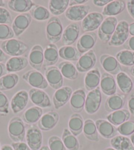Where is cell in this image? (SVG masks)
<instances>
[{"instance_id":"obj_1","label":"cell","mask_w":134,"mask_h":150,"mask_svg":"<svg viewBox=\"0 0 134 150\" xmlns=\"http://www.w3.org/2000/svg\"><path fill=\"white\" fill-rule=\"evenodd\" d=\"M63 24L57 17H52L48 20L45 27V34L47 39L51 44L59 42L62 38L63 33Z\"/></svg>"},{"instance_id":"obj_2","label":"cell","mask_w":134,"mask_h":150,"mask_svg":"<svg viewBox=\"0 0 134 150\" xmlns=\"http://www.w3.org/2000/svg\"><path fill=\"white\" fill-rule=\"evenodd\" d=\"M26 127L24 121L19 116L13 117L9 122L8 134L13 142H22L26 136Z\"/></svg>"},{"instance_id":"obj_3","label":"cell","mask_w":134,"mask_h":150,"mask_svg":"<svg viewBox=\"0 0 134 150\" xmlns=\"http://www.w3.org/2000/svg\"><path fill=\"white\" fill-rule=\"evenodd\" d=\"M1 50L7 55L13 57L20 56L28 50V46L22 40L11 38L3 41L1 45Z\"/></svg>"},{"instance_id":"obj_4","label":"cell","mask_w":134,"mask_h":150,"mask_svg":"<svg viewBox=\"0 0 134 150\" xmlns=\"http://www.w3.org/2000/svg\"><path fill=\"white\" fill-rule=\"evenodd\" d=\"M129 35V23L124 20L120 21L108 45L110 46H122L128 40Z\"/></svg>"},{"instance_id":"obj_5","label":"cell","mask_w":134,"mask_h":150,"mask_svg":"<svg viewBox=\"0 0 134 150\" xmlns=\"http://www.w3.org/2000/svg\"><path fill=\"white\" fill-rule=\"evenodd\" d=\"M118 25L117 18L115 17H108L105 19L103 22L98 30V35L102 42L108 43L114 34Z\"/></svg>"},{"instance_id":"obj_6","label":"cell","mask_w":134,"mask_h":150,"mask_svg":"<svg viewBox=\"0 0 134 150\" xmlns=\"http://www.w3.org/2000/svg\"><path fill=\"white\" fill-rule=\"evenodd\" d=\"M102 102V95L100 88L89 91L86 95L84 110L89 115H94L99 110Z\"/></svg>"},{"instance_id":"obj_7","label":"cell","mask_w":134,"mask_h":150,"mask_svg":"<svg viewBox=\"0 0 134 150\" xmlns=\"http://www.w3.org/2000/svg\"><path fill=\"white\" fill-rule=\"evenodd\" d=\"M26 141L32 150H39L42 146V130L36 125H31L26 131Z\"/></svg>"},{"instance_id":"obj_8","label":"cell","mask_w":134,"mask_h":150,"mask_svg":"<svg viewBox=\"0 0 134 150\" xmlns=\"http://www.w3.org/2000/svg\"><path fill=\"white\" fill-rule=\"evenodd\" d=\"M22 79L35 89H45L48 87V83L45 77L40 71L29 70L22 75Z\"/></svg>"},{"instance_id":"obj_9","label":"cell","mask_w":134,"mask_h":150,"mask_svg":"<svg viewBox=\"0 0 134 150\" xmlns=\"http://www.w3.org/2000/svg\"><path fill=\"white\" fill-rule=\"evenodd\" d=\"M104 19V16L100 13H90L82 20V27L83 31L84 33L94 32L99 28Z\"/></svg>"},{"instance_id":"obj_10","label":"cell","mask_w":134,"mask_h":150,"mask_svg":"<svg viewBox=\"0 0 134 150\" xmlns=\"http://www.w3.org/2000/svg\"><path fill=\"white\" fill-rule=\"evenodd\" d=\"M29 99L36 106L40 108H49L51 107L50 96L42 89L32 88L28 91Z\"/></svg>"},{"instance_id":"obj_11","label":"cell","mask_w":134,"mask_h":150,"mask_svg":"<svg viewBox=\"0 0 134 150\" xmlns=\"http://www.w3.org/2000/svg\"><path fill=\"white\" fill-rule=\"evenodd\" d=\"M97 62V56L94 50H89L81 56L77 62L76 68L80 73H85L91 70Z\"/></svg>"},{"instance_id":"obj_12","label":"cell","mask_w":134,"mask_h":150,"mask_svg":"<svg viewBox=\"0 0 134 150\" xmlns=\"http://www.w3.org/2000/svg\"><path fill=\"white\" fill-rule=\"evenodd\" d=\"M100 64L104 70L110 75H117L122 71L121 64L114 56L109 54H103L99 58Z\"/></svg>"},{"instance_id":"obj_13","label":"cell","mask_w":134,"mask_h":150,"mask_svg":"<svg viewBox=\"0 0 134 150\" xmlns=\"http://www.w3.org/2000/svg\"><path fill=\"white\" fill-rule=\"evenodd\" d=\"M45 77L48 85L53 89L57 90L63 87V76L57 67H48L45 72Z\"/></svg>"},{"instance_id":"obj_14","label":"cell","mask_w":134,"mask_h":150,"mask_svg":"<svg viewBox=\"0 0 134 150\" xmlns=\"http://www.w3.org/2000/svg\"><path fill=\"white\" fill-rule=\"evenodd\" d=\"M32 19L30 14L28 13L18 15L12 23V29L15 36L19 37L29 27Z\"/></svg>"},{"instance_id":"obj_15","label":"cell","mask_w":134,"mask_h":150,"mask_svg":"<svg viewBox=\"0 0 134 150\" xmlns=\"http://www.w3.org/2000/svg\"><path fill=\"white\" fill-rule=\"evenodd\" d=\"M44 61V50L42 46L34 45L31 49L29 56H28V62L30 66L35 70L40 71Z\"/></svg>"},{"instance_id":"obj_16","label":"cell","mask_w":134,"mask_h":150,"mask_svg":"<svg viewBox=\"0 0 134 150\" xmlns=\"http://www.w3.org/2000/svg\"><path fill=\"white\" fill-rule=\"evenodd\" d=\"M73 93V89L69 86L62 87L56 90L53 96V103L56 109L65 105L70 100Z\"/></svg>"},{"instance_id":"obj_17","label":"cell","mask_w":134,"mask_h":150,"mask_svg":"<svg viewBox=\"0 0 134 150\" xmlns=\"http://www.w3.org/2000/svg\"><path fill=\"white\" fill-rule=\"evenodd\" d=\"M90 7L88 5L83 4L68 7L65 11V17L73 21H82L89 14Z\"/></svg>"},{"instance_id":"obj_18","label":"cell","mask_w":134,"mask_h":150,"mask_svg":"<svg viewBox=\"0 0 134 150\" xmlns=\"http://www.w3.org/2000/svg\"><path fill=\"white\" fill-rule=\"evenodd\" d=\"M29 100L28 92L25 90H20L17 92L11 100V108L13 113L17 114L24 109Z\"/></svg>"},{"instance_id":"obj_19","label":"cell","mask_w":134,"mask_h":150,"mask_svg":"<svg viewBox=\"0 0 134 150\" xmlns=\"http://www.w3.org/2000/svg\"><path fill=\"white\" fill-rule=\"evenodd\" d=\"M97 40V36L95 33H85L78 39L76 48L80 54L86 53L95 45Z\"/></svg>"},{"instance_id":"obj_20","label":"cell","mask_w":134,"mask_h":150,"mask_svg":"<svg viewBox=\"0 0 134 150\" xmlns=\"http://www.w3.org/2000/svg\"><path fill=\"white\" fill-rule=\"evenodd\" d=\"M80 27L76 23H70L63 30L62 35V42L65 46H70L79 38Z\"/></svg>"},{"instance_id":"obj_21","label":"cell","mask_w":134,"mask_h":150,"mask_svg":"<svg viewBox=\"0 0 134 150\" xmlns=\"http://www.w3.org/2000/svg\"><path fill=\"white\" fill-rule=\"evenodd\" d=\"M59 120V114L55 111H49L38 121V126L41 130L50 131L55 127Z\"/></svg>"},{"instance_id":"obj_22","label":"cell","mask_w":134,"mask_h":150,"mask_svg":"<svg viewBox=\"0 0 134 150\" xmlns=\"http://www.w3.org/2000/svg\"><path fill=\"white\" fill-rule=\"evenodd\" d=\"M100 89L105 95L109 97L117 93V84L113 76L104 72L100 77Z\"/></svg>"},{"instance_id":"obj_23","label":"cell","mask_w":134,"mask_h":150,"mask_svg":"<svg viewBox=\"0 0 134 150\" xmlns=\"http://www.w3.org/2000/svg\"><path fill=\"white\" fill-rule=\"evenodd\" d=\"M95 125L100 136L106 139H112L117 136L118 133L117 128L108 120L99 119L95 121Z\"/></svg>"},{"instance_id":"obj_24","label":"cell","mask_w":134,"mask_h":150,"mask_svg":"<svg viewBox=\"0 0 134 150\" xmlns=\"http://www.w3.org/2000/svg\"><path fill=\"white\" fill-rule=\"evenodd\" d=\"M126 102V95L124 94L115 93L109 96L105 101V108L108 112L122 109Z\"/></svg>"},{"instance_id":"obj_25","label":"cell","mask_w":134,"mask_h":150,"mask_svg":"<svg viewBox=\"0 0 134 150\" xmlns=\"http://www.w3.org/2000/svg\"><path fill=\"white\" fill-rule=\"evenodd\" d=\"M86 94L83 89H78L73 93L70 99L71 109L76 113L82 112L84 108Z\"/></svg>"},{"instance_id":"obj_26","label":"cell","mask_w":134,"mask_h":150,"mask_svg":"<svg viewBox=\"0 0 134 150\" xmlns=\"http://www.w3.org/2000/svg\"><path fill=\"white\" fill-rule=\"evenodd\" d=\"M100 74L98 69L95 68L87 72L84 77V86L86 90L91 91L99 87L100 82Z\"/></svg>"},{"instance_id":"obj_27","label":"cell","mask_w":134,"mask_h":150,"mask_svg":"<svg viewBox=\"0 0 134 150\" xmlns=\"http://www.w3.org/2000/svg\"><path fill=\"white\" fill-rule=\"evenodd\" d=\"M59 50L55 44H49L44 50V67L53 66L59 60Z\"/></svg>"},{"instance_id":"obj_28","label":"cell","mask_w":134,"mask_h":150,"mask_svg":"<svg viewBox=\"0 0 134 150\" xmlns=\"http://www.w3.org/2000/svg\"><path fill=\"white\" fill-rule=\"evenodd\" d=\"M126 7V2L122 0H115L112 1L104 7L102 11V15L103 16L114 17L120 14Z\"/></svg>"},{"instance_id":"obj_29","label":"cell","mask_w":134,"mask_h":150,"mask_svg":"<svg viewBox=\"0 0 134 150\" xmlns=\"http://www.w3.org/2000/svg\"><path fill=\"white\" fill-rule=\"evenodd\" d=\"M28 64V59L24 56L12 57L6 62V66L7 72H17L27 68Z\"/></svg>"},{"instance_id":"obj_30","label":"cell","mask_w":134,"mask_h":150,"mask_svg":"<svg viewBox=\"0 0 134 150\" xmlns=\"http://www.w3.org/2000/svg\"><path fill=\"white\" fill-rule=\"evenodd\" d=\"M84 121L83 117L79 113H74L69 118L68 126V130L73 135L78 136L83 132Z\"/></svg>"},{"instance_id":"obj_31","label":"cell","mask_w":134,"mask_h":150,"mask_svg":"<svg viewBox=\"0 0 134 150\" xmlns=\"http://www.w3.org/2000/svg\"><path fill=\"white\" fill-rule=\"evenodd\" d=\"M131 114L127 109H120L110 113L107 116V120L114 126H118L129 120Z\"/></svg>"},{"instance_id":"obj_32","label":"cell","mask_w":134,"mask_h":150,"mask_svg":"<svg viewBox=\"0 0 134 150\" xmlns=\"http://www.w3.org/2000/svg\"><path fill=\"white\" fill-rule=\"evenodd\" d=\"M35 4L31 0H10L8 1L9 8L20 14L30 11Z\"/></svg>"},{"instance_id":"obj_33","label":"cell","mask_w":134,"mask_h":150,"mask_svg":"<svg viewBox=\"0 0 134 150\" xmlns=\"http://www.w3.org/2000/svg\"><path fill=\"white\" fill-rule=\"evenodd\" d=\"M43 115V110L42 108L37 106L28 108L25 110L22 115V120L28 125H32L38 122Z\"/></svg>"},{"instance_id":"obj_34","label":"cell","mask_w":134,"mask_h":150,"mask_svg":"<svg viewBox=\"0 0 134 150\" xmlns=\"http://www.w3.org/2000/svg\"><path fill=\"white\" fill-rule=\"evenodd\" d=\"M62 76L66 79L70 80H75L78 77V71L76 66L70 62H62L57 66Z\"/></svg>"},{"instance_id":"obj_35","label":"cell","mask_w":134,"mask_h":150,"mask_svg":"<svg viewBox=\"0 0 134 150\" xmlns=\"http://www.w3.org/2000/svg\"><path fill=\"white\" fill-rule=\"evenodd\" d=\"M116 81L121 91L124 94H128L132 91L133 83L130 77L125 72L121 71L117 75Z\"/></svg>"},{"instance_id":"obj_36","label":"cell","mask_w":134,"mask_h":150,"mask_svg":"<svg viewBox=\"0 0 134 150\" xmlns=\"http://www.w3.org/2000/svg\"><path fill=\"white\" fill-rule=\"evenodd\" d=\"M110 144L116 150H134L130 139L124 136H116L110 139Z\"/></svg>"},{"instance_id":"obj_37","label":"cell","mask_w":134,"mask_h":150,"mask_svg":"<svg viewBox=\"0 0 134 150\" xmlns=\"http://www.w3.org/2000/svg\"><path fill=\"white\" fill-rule=\"evenodd\" d=\"M83 133L84 136L90 141L95 142L99 141L97 126L95 122L91 119H87L84 121Z\"/></svg>"},{"instance_id":"obj_38","label":"cell","mask_w":134,"mask_h":150,"mask_svg":"<svg viewBox=\"0 0 134 150\" xmlns=\"http://www.w3.org/2000/svg\"><path fill=\"white\" fill-rule=\"evenodd\" d=\"M59 55L66 61H78L81 54L77 48L73 46H64L59 50Z\"/></svg>"},{"instance_id":"obj_39","label":"cell","mask_w":134,"mask_h":150,"mask_svg":"<svg viewBox=\"0 0 134 150\" xmlns=\"http://www.w3.org/2000/svg\"><path fill=\"white\" fill-rule=\"evenodd\" d=\"M62 140L68 150H79L80 143L76 137L72 134L68 128H64L62 134Z\"/></svg>"},{"instance_id":"obj_40","label":"cell","mask_w":134,"mask_h":150,"mask_svg":"<svg viewBox=\"0 0 134 150\" xmlns=\"http://www.w3.org/2000/svg\"><path fill=\"white\" fill-rule=\"evenodd\" d=\"M19 81V77L17 74L11 73L0 78V91H8L16 86Z\"/></svg>"},{"instance_id":"obj_41","label":"cell","mask_w":134,"mask_h":150,"mask_svg":"<svg viewBox=\"0 0 134 150\" xmlns=\"http://www.w3.org/2000/svg\"><path fill=\"white\" fill-rule=\"evenodd\" d=\"M70 0H50L49 1V9L51 14L60 15L66 11Z\"/></svg>"},{"instance_id":"obj_42","label":"cell","mask_w":134,"mask_h":150,"mask_svg":"<svg viewBox=\"0 0 134 150\" xmlns=\"http://www.w3.org/2000/svg\"><path fill=\"white\" fill-rule=\"evenodd\" d=\"M30 14L33 19L39 21H43L49 19L51 16V13L46 7L35 4L30 11Z\"/></svg>"},{"instance_id":"obj_43","label":"cell","mask_w":134,"mask_h":150,"mask_svg":"<svg viewBox=\"0 0 134 150\" xmlns=\"http://www.w3.org/2000/svg\"><path fill=\"white\" fill-rule=\"evenodd\" d=\"M116 58L120 64L125 66H134V52L122 50L117 54Z\"/></svg>"},{"instance_id":"obj_44","label":"cell","mask_w":134,"mask_h":150,"mask_svg":"<svg viewBox=\"0 0 134 150\" xmlns=\"http://www.w3.org/2000/svg\"><path fill=\"white\" fill-rule=\"evenodd\" d=\"M117 132L121 136H128L134 133V121L128 120L117 128Z\"/></svg>"},{"instance_id":"obj_45","label":"cell","mask_w":134,"mask_h":150,"mask_svg":"<svg viewBox=\"0 0 134 150\" xmlns=\"http://www.w3.org/2000/svg\"><path fill=\"white\" fill-rule=\"evenodd\" d=\"M48 147L50 150H66L62 139L57 136H52L49 138Z\"/></svg>"},{"instance_id":"obj_46","label":"cell","mask_w":134,"mask_h":150,"mask_svg":"<svg viewBox=\"0 0 134 150\" xmlns=\"http://www.w3.org/2000/svg\"><path fill=\"white\" fill-rule=\"evenodd\" d=\"M15 33L8 25L0 24V40H7L13 38Z\"/></svg>"},{"instance_id":"obj_47","label":"cell","mask_w":134,"mask_h":150,"mask_svg":"<svg viewBox=\"0 0 134 150\" xmlns=\"http://www.w3.org/2000/svg\"><path fill=\"white\" fill-rule=\"evenodd\" d=\"M9 101L7 97L0 91V113L7 115L9 111Z\"/></svg>"},{"instance_id":"obj_48","label":"cell","mask_w":134,"mask_h":150,"mask_svg":"<svg viewBox=\"0 0 134 150\" xmlns=\"http://www.w3.org/2000/svg\"><path fill=\"white\" fill-rule=\"evenodd\" d=\"M12 23L11 13L7 9L0 7V24L8 25Z\"/></svg>"},{"instance_id":"obj_49","label":"cell","mask_w":134,"mask_h":150,"mask_svg":"<svg viewBox=\"0 0 134 150\" xmlns=\"http://www.w3.org/2000/svg\"><path fill=\"white\" fill-rule=\"evenodd\" d=\"M11 146L14 150H32L27 144L24 142H13Z\"/></svg>"},{"instance_id":"obj_50","label":"cell","mask_w":134,"mask_h":150,"mask_svg":"<svg viewBox=\"0 0 134 150\" xmlns=\"http://www.w3.org/2000/svg\"><path fill=\"white\" fill-rule=\"evenodd\" d=\"M128 107L129 109L128 110L134 117V93H132L128 98Z\"/></svg>"},{"instance_id":"obj_51","label":"cell","mask_w":134,"mask_h":150,"mask_svg":"<svg viewBox=\"0 0 134 150\" xmlns=\"http://www.w3.org/2000/svg\"><path fill=\"white\" fill-rule=\"evenodd\" d=\"M126 7L129 14L134 19V0H130L126 2Z\"/></svg>"},{"instance_id":"obj_52","label":"cell","mask_w":134,"mask_h":150,"mask_svg":"<svg viewBox=\"0 0 134 150\" xmlns=\"http://www.w3.org/2000/svg\"><path fill=\"white\" fill-rule=\"evenodd\" d=\"M126 48L127 50L134 52V37H131L129 38L125 44Z\"/></svg>"},{"instance_id":"obj_53","label":"cell","mask_w":134,"mask_h":150,"mask_svg":"<svg viewBox=\"0 0 134 150\" xmlns=\"http://www.w3.org/2000/svg\"><path fill=\"white\" fill-rule=\"evenodd\" d=\"M111 0H94L93 1V3L97 7H103L107 6L108 4L111 2Z\"/></svg>"},{"instance_id":"obj_54","label":"cell","mask_w":134,"mask_h":150,"mask_svg":"<svg viewBox=\"0 0 134 150\" xmlns=\"http://www.w3.org/2000/svg\"><path fill=\"white\" fill-rule=\"evenodd\" d=\"M87 0H70L69 3V6H79V5H83L84 4L86 3Z\"/></svg>"},{"instance_id":"obj_55","label":"cell","mask_w":134,"mask_h":150,"mask_svg":"<svg viewBox=\"0 0 134 150\" xmlns=\"http://www.w3.org/2000/svg\"><path fill=\"white\" fill-rule=\"evenodd\" d=\"M7 73V71L6 69V64H4L2 62L0 63V78H1V77L6 76Z\"/></svg>"},{"instance_id":"obj_56","label":"cell","mask_w":134,"mask_h":150,"mask_svg":"<svg viewBox=\"0 0 134 150\" xmlns=\"http://www.w3.org/2000/svg\"><path fill=\"white\" fill-rule=\"evenodd\" d=\"M129 33L131 37H134V22L129 24Z\"/></svg>"},{"instance_id":"obj_57","label":"cell","mask_w":134,"mask_h":150,"mask_svg":"<svg viewBox=\"0 0 134 150\" xmlns=\"http://www.w3.org/2000/svg\"><path fill=\"white\" fill-rule=\"evenodd\" d=\"M7 59L6 54L4 53V52L1 50V48H0V63H1V62H3Z\"/></svg>"},{"instance_id":"obj_58","label":"cell","mask_w":134,"mask_h":150,"mask_svg":"<svg viewBox=\"0 0 134 150\" xmlns=\"http://www.w3.org/2000/svg\"><path fill=\"white\" fill-rule=\"evenodd\" d=\"M1 150H14L11 146L8 144H5L1 147Z\"/></svg>"},{"instance_id":"obj_59","label":"cell","mask_w":134,"mask_h":150,"mask_svg":"<svg viewBox=\"0 0 134 150\" xmlns=\"http://www.w3.org/2000/svg\"><path fill=\"white\" fill-rule=\"evenodd\" d=\"M39 150H50V149L47 146H43Z\"/></svg>"},{"instance_id":"obj_60","label":"cell","mask_w":134,"mask_h":150,"mask_svg":"<svg viewBox=\"0 0 134 150\" xmlns=\"http://www.w3.org/2000/svg\"><path fill=\"white\" fill-rule=\"evenodd\" d=\"M130 139L131 143H132L133 146V147H134V133L132 134V135L130 136Z\"/></svg>"},{"instance_id":"obj_61","label":"cell","mask_w":134,"mask_h":150,"mask_svg":"<svg viewBox=\"0 0 134 150\" xmlns=\"http://www.w3.org/2000/svg\"><path fill=\"white\" fill-rule=\"evenodd\" d=\"M130 71V74H131V76H132L134 77V66L131 67Z\"/></svg>"},{"instance_id":"obj_62","label":"cell","mask_w":134,"mask_h":150,"mask_svg":"<svg viewBox=\"0 0 134 150\" xmlns=\"http://www.w3.org/2000/svg\"><path fill=\"white\" fill-rule=\"evenodd\" d=\"M6 6V4H5V1L3 0H0V7H3Z\"/></svg>"},{"instance_id":"obj_63","label":"cell","mask_w":134,"mask_h":150,"mask_svg":"<svg viewBox=\"0 0 134 150\" xmlns=\"http://www.w3.org/2000/svg\"><path fill=\"white\" fill-rule=\"evenodd\" d=\"M104 150H116L114 148H112V147H107V148L105 149Z\"/></svg>"},{"instance_id":"obj_64","label":"cell","mask_w":134,"mask_h":150,"mask_svg":"<svg viewBox=\"0 0 134 150\" xmlns=\"http://www.w3.org/2000/svg\"><path fill=\"white\" fill-rule=\"evenodd\" d=\"M1 145H0V150H1Z\"/></svg>"}]
</instances>
